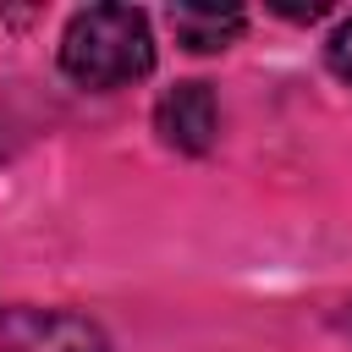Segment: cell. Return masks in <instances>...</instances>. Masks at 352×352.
Listing matches in <instances>:
<instances>
[{
    "mask_svg": "<svg viewBox=\"0 0 352 352\" xmlns=\"http://www.w3.org/2000/svg\"><path fill=\"white\" fill-rule=\"evenodd\" d=\"M60 72L77 88L110 94L154 72V33L138 6H82L60 33Z\"/></svg>",
    "mask_w": 352,
    "mask_h": 352,
    "instance_id": "6da1fadb",
    "label": "cell"
},
{
    "mask_svg": "<svg viewBox=\"0 0 352 352\" xmlns=\"http://www.w3.org/2000/svg\"><path fill=\"white\" fill-rule=\"evenodd\" d=\"M0 352H110V341L88 314L0 302Z\"/></svg>",
    "mask_w": 352,
    "mask_h": 352,
    "instance_id": "7a4b0ae2",
    "label": "cell"
},
{
    "mask_svg": "<svg viewBox=\"0 0 352 352\" xmlns=\"http://www.w3.org/2000/svg\"><path fill=\"white\" fill-rule=\"evenodd\" d=\"M324 60H330V72L341 77V82H352V16L330 33V44H324Z\"/></svg>",
    "mask_w": 352,
    "mask_h": 352,
    "instance_id": "5b68a950",
    "label": "cell"
},
{
    "mask_svg": "<svg viewBox=\"0 0 352 352\" xmlns=\"http://www.w3.org/2000/svg\"><path fill=\"white\" fill-rule=\"evenodd\" d=\"M154 132L176 148V154H204L220 132V104L209 82H176L160 94L154 104Z\"/></svg>",
    "mask_w": 352,
    "mask_h": 352,
    "instance_id": "3957f363",
    "label": "cell"
},
{
    "mask_svg": "<svg viewBox=\"0 0 352 352\" xmlns=\"http://www.w3.org/2000/svg\"><path fill=\"white\" fill-rule=\"evenodd\" d=\"M242 11L236 6H170V33L192 50V55H214L242 33Z\"/></svg>",
    "mask_w": 352,
    "mask_h": 352,
    "instance_id": "277c9868",
    "label": "cell"
}]
</instances>
